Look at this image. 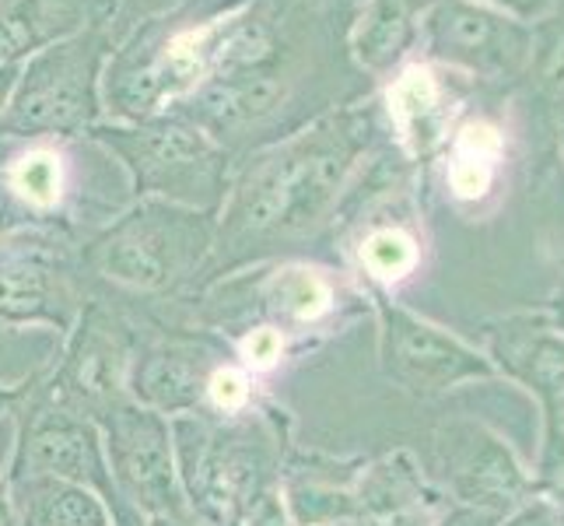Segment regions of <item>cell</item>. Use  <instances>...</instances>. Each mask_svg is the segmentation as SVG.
<instances>
[{
  "label": "cell",
  "mask_w": 564,
  "mask_h": 526,
  "mask_svg": "<svg viewBox=\"0 0 564 526\" xmlns=\"http://www.w3.org/2000/svg\"><path fill=\"white\" fill-rule=\"evenodd\" d=\"M358 151L361 127L351 116L329 112L291 138L239 159L193 299L239 270L281 260L284 249L316 236L337 207Z\"/></svg>",
  "instance_id": "1"
},
{
  "label": "cell",
  "mask_w": 564,
  "mask_h": 526,
  "mask_svg": "<svg viewBox=\"0 0 564 526\" xmlns=\"http://www.w3.org/2000/svg\"><path fill=\"white\" fill-rule=\"evenodd\" d=\"M313 56L308 0H249L214 74L172 112L207 130L239 162L316 120Z\"/></svg>",
  "instance_id": "2"
},
{
  "label": "cell",
  "mask_w": 564,
  "mask_h": 526,
  "mask_svg": "<svg viewBox=\"0 0 564 526\" xmlns=\"http://www.w3.org/2000/svg\"><path fill=\"white\" fill-rule=\"evenodd\" d=\"M249 0H176L112 46L102 109L112 124H144L183 106L214 74L228 32Z\"/></svg>",
  "instance_id": "3"
},
{
  "label": "cell",
  "mask_w": 564,
  "mask_h": 526,
  "mask_svg": "<svg viewBox=\"0 0 564 526\" xmlns=\"http://www.w3.org/2000/svg\"><path fill=\"white\" fill-rule=\"evenodd\" d=\"M218 211L138 197L77 243L85 291L106 288L130 299H193L214 249Z\"/></svg>",
  "instance_id": "4"
},
{
  "label": "cell",
  "mask_w": 564,
  "mask_h": 526,
  "mask_svg": "<svg viewBox=\"0 0 564 526\" xmlns=\"http://www.w3.org/2000/svg\"><path fill=\"white\" fill-rule=\"evenodd\" d=\"M169 425L183 495L200 526H239L252 502L281 489L288 436L281 407L260 404L242 418L197 411L169 418Z\"/></svg>",
  "instance_id": "5"
},
{
  "label": "cell",
  "mask_w": 564,
  "mask_h": 526,
  "mask_svg": "<svg viewBox=\"0 0 564 526\" xmlns=\"http://www.w3.org/2000/svg\"><path fill=\"white\" fill-rule=\"evenodd\" d=\"M120 165L127 190L138 197L172 201L197 211H221L236 159L180 112L144 124L102 120L88 133Z\"/></svg>",
  "instance_id": "6"
},
{
  "label": "cell",
  "mask_w": 564,
  "mask_h": 526,
  "mask_svg": "<svg viewBox=\"0 0 564 526\" xmlns=\"http://www.w3.org/2000/svg\"><path fill=\"white\" fill-rule=\"evenodd\" d=\"M112 46L106 25L25 61L0 112V138H88L106 120L102 71Z\"/></svg>",
  "instance_id": "7"
},
{
  "label": "cell",
  "mask_w": 564,
  "mask_h": 526,
  "mask_svg": "<svg viewBox=\"0 0 564 526\" xmlns=\"http://www.w3.org/2000/svg\"><path fill=\"white\" fill-rule=\"evenodd\" d=\"M14 453L4 477H56L82 484V489L99 495L116 526H144V516H138L130 505L116 495V484L109 474L102 432L91 418L70 411V407L56 404L43 386L39 373L29 379V389L14 411Z\"/></svg>",
  "instance_id": "8"
},
{
  "label": "cell",
  "mask_w": 564,
  "mask_h": 526,
  "mask_svg": "<svg viewBox=\"0 0 564 526\" xmlns=\"http://www.w3.org/2000/svg\"><path fill=\"white\" fill-rule=\"evenodd\" d=\"M85 299L77 239L61 232H18L0 239V326H43L67 337Z\"/></svg>",
  "instance_id": "9"
},
{
  "label": "cell",
  "mask_w": 564,
  "mask_h": 526,
  "mask_svg": "<svg viewBox=\"0 0 564 526\" xmlns=\"http://www.w3.org/2000/svg\"><path fill=\"white\" fill-rule=\"evenodd\" d=\"M138 330L102 299H85L82 316L64 337V355L39 373L46 394L85 418H99L106 407L130 397V365L138 351Z\"/></svg>",
  "instance_id": "10"
},
{
  "label": "cell",
  "mask_w": 564,
  "mask_h": 526,
  "mask_svg": "<svg viewBox=\"0 0 564 526\" xmlns=\"http://www.w3.org/2000/svg\"><path fill=\"white\" fill-rule=\"evenodd\" d=\"M102 432L109 474L133 513L151 516H189V505L176 471V450H172V425L165 415L151 411L133 397L106 407L95 418Z\"/></svg>",
  "instance_id": "11"
},
{
  "label": "cell",
  "mask_w": 564,
  "mask_h": 526,
  "mask_svg": "<svg viewBox=\"0 0 564 526\" xmlns=\"http://www.w3.org/2000/svg\"><path fill=\"white\" fill-rule=\"evenodd\" d=\"M231 355V344L218 330H176L162 326V334L133 351L130 397L165 418L204 411V389L210 373Z\"/></svg>",
  "instance_id": "12"
},
{
  "label": "cell",
  "mask_w": 564,
  "mask_h": 526,
  "mask_svg": "<svg viewBox=\"0 0 564 526\" xmlns=\"http://www.w3.org/2000/svg\"><path fill=\"white\" fill-rule=\"evenodd\" d=\"M120 0H0V67H22L64 39L106 29Z\"/></svg>",
  "instance_id": "13"
},
{
  "label": "cell",
  "mask_w": 564,
  "mask_h": 526,
  "mask_svg": "<svg viewBox=\"0 0 564 526\" xmlns=\"http://www.w3.org/2000/svg\"><path fill=\"white\" fill-rule=\"evenodd\" d=\"M386 368L389 376L414 386V389H435L442 383L456 379L470 368L463 351L435 334L432 326L414 323L400 313L386 316Z\"/></svg>",
  "instance_id": "14"
},
{
  "label": "cell",
  "mask_w": 564,
  "mask_h": 526,
  "mask_svg": "<svg viewBox=\"0 0 564 526\" xmlns=\"http://www.w3.org/2000/svg\"><path fill=\"white\" fill-rule=\"evenodd\" d=\"M8 484L18 526H116L109 505L82 484L56 477H14Z\"/></svg>",
  "instance_id": "15"
},
{
  "label": "cell",
  "mask_w": 564,
  "mask_h": 526,
  "mask_svg": "<svg viewBox=\"0 0 564 526\" xmlns=\"http://www.w3.org/2000/svg\"><path fill=\"white\" fill-rule=\"evenodd\" d=\"M501 154L498 130L488 124H466L449 154V190L459 201H480L491 186V175Z\"/></svg>",
  "instance_id": "16"
},
{
  "label": "cell",
  "mask_w": 564,
  "mask_h": 526,
  "mask_svg": "<svg viewBox=\"0 0 564 526\" xmlns=\"http://www.w3.org/2000/svg\"><path fill=\"white\" fill-rule=\"evenodd\" d=\"M435 106H438V82L421 64L403 67L393 77V85L386 88V112L406 141L417 138V130L435 112Z\"/></svg>",
  "instance_id": "17"
},
{
  "label": "cell",
  "mask_w": 564,
  "mask_h": 526,
  "mask_svg": "<svg viewBox=\"0 0 564 526\" xmlns=\"http://www.w3.org/2000/svg\"><path fill=\"white\" fill-rule=\"evenodd\" d=\"M417 239L400 225H379L368 228L358 239V260L365 267V275H372L376 281H403L417 267Z\"/></svg>",
  "instance_id": "18"
},
{
  "label": "cell",
  "mask_w": 564,
  "mask_h": 526,
  "mask_svg": "<svg viewBox=\"0 0 564 526\" xmlns=\"http://www.w3.org/2000/svg\"><path fill=\"white\" fill-rule=\"evenodd\" d=\"M260 407V389L257 376L236 358V351L214 368L207 389H204V411L218 418H242Z\"/></svg>",
  "instance_id": "19"
},
{
  "label": "cell",
  "mask_w": 564,
  "mask_h": 526,
  "mask_svg": "<svg viewBox=\"0 0 564 526\" xmlns=\"http://www.w3.org/2000/svg\"><path fill=\"white\" fill-rule=\"evenodd\" d=\"M228 344L252 376L274 373V368H281V362L291 355V341L281 334V330L267 326V323H252V326L239 330V337H231Z\"/></svg>",
  "instance_id": "20"
},
{
  "label": "cell",
  "mask_w": 564,
  "mask_h": 526,
  "mask_svg": "<svg viewBox=\"0 0 564 526\" xmlns=\"http://www.w3.org/2000/svg\"><path fill=\"white\" fill-rule=\"evenodd\" d=\"M18 232H43L32 214L18 204V197L8 190V183L0 180V239L18 236Z\"/></svg>",
  "instance_id": "21"
},
{
  "label": "cell",
  "mask_w": 564,
  "mask_h": 526,
  "mask_svg": "<svg viewBox=\"0 0 564 526\" xmlns=\"http://www.w3.org/2000/svg\"><path fill=\"white\" fill-rule=\"evenodd\" d=\"M25 389H29V379H22V383H0V418L18 411V404H22Z\"/></svg>",
  "instance_id": "22"
},
{
  "label": "cell",
  "mask_w": 564,
  "mask_h": 526,
  "mask_svg": "<svg viewBox=\"0 0 564 526\" xmlns=\"http://www.w3.org/2000/svg\"><path fill=\"white\" fill-rule=\"evenodd\" d=\"M0 526H18V513H14V502H11V484L0 471Z\"/></svg>",
  "instance_id": "23"
},
{
  "label": "cell",
  "mask_w": 564,
  "mask_h": 526,
  "mask_svg": "<svg viewBox=\"0 0 564 526\" xmlns=\"http://www.w3.org/2000/svg\"><path fill=\"white\" fill-rule=\"evenodd\" d=\"M14 77H18V67H0V112H4V106H8V99H11Z\"/></svg>",
  "instance_id": "24"
}]
</instances>
